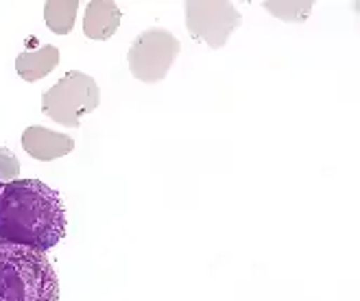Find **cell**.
Instances as JSON below:
<instances>
[{"label": "cell", "mask_w": 360, "mask_h": 301, "mask_svg": "<svg viewBox=\"0 0 360 301\" xmlns=\"http://www.w3.org/2000/svg\"><path fill=\"white\" fill-rule=\"evenodd\" d=\"M20 175V160L13 155V150L0 146V181H15Z\"/></svg>", "instance_id": "8fae6325"}, {"label": "cell", "mask_w": 360, "mask_h": 301, "mask_svg": "<svg viewBox=\"0 0 360 301\" xmlns=\"http://www.w3.org/2000/svg\"><path fill=\"white\" fill-rule=\"evenodd\" d=\"M79 3L77 0H49L44 3L46 27L57 35H68L75 29Z\"/></svg>", "instance_id": "9c48e42d"}, {"label": "cell", "mask_w": 360, "mask_h": 301, "mask_svg": "<svg viewBox=\"0 0 360 301\" xmlns=\"http://www.w3.org/2000/svg\"><path fill=\"white\" fill-rule=\"evenodd\" d=\"M98 103L96 81L86 72L70 70L41 94V112L63 127H79V120L94 112Z\"/></svg>", "instance_id": "3957f363"}, {"label": "cell", "mask_w": 360, "mask_h": 301, "mask_svg": "<svg viewBox=\"0 0 360 301\" xmlns=\"http://www.w3.org/2000/svg\"><path fill=\"white\" fill-rule=\"evenodd\" d=\"M122 13L112 0H92L88 3L86 18H83V33L90 39H110L120 27Z\"/></svg>", "instance_id": "52a82bcc"}, {"label": "cell", "mask_w": 360, "mask_h": 301, "mask_svg": "<svg viewBox=\"0 0 360 301\" xmlns=\"http://www.w3.org/2000/svg\"><path fill=\"white\" fill-rule=\"evenodd\" d=\"M59 66V49L53 44L39 46L37 51H25L15 59V70L25 81H39L49 77Z\"/></svg>", "instance_id": "ba28073f"}, {"label": "cell", "mask_w": 360, "mask_h": 301, "mask_svg": "<svg viewBox=\"0 0 360 301\" xmlns=\"http://www.w3.org/2000/svg\"><path fill=\"white\" fill-rule=\"evenodd\" d=\"M243 25V15L227 0H190L186 3V29L210 49L227 44L229 35Z\"/></svg>", "instance_id": "5b68a950"}, {"label": "cell", "mask_w": 360, "mask_h": 301, "mask_svg": "<svg viewBox=\"0 0 360 301\" xmlns=\"http://www.w3.org/2000/svg\"><path fill=\"white\" fill-rule=\"evenodd\" d=\"M22 146L31 158H35L39 162H53L57 158L72 153L75 140L66 134L51 132V129H46V127L33 124V127L25 129Z\"/></svg>", "instance_id": "8992f818"}, {"label": "cell", "mask_w": 360, "mask_h": 301, "mask_svg": "<svg viewBox=\"0 0 360 301\" xmlns=\"http://www.w3.org/2000/svg\"><path fill=\"white\" fill-rule=\"evenodd\" d=\"M181 51L179 39L166 29H146L129 49V70L144 83L162 81Z\"/></svg>", "instance_id": "277c9868"}, {"label": "cell", "mask_w": 360, "mask_h": 301, "mask_svg": "<svg viewBox=\"0 0 360 301\" xmlns=\"http://www.w3.org/2000/svg\"><path fill=\"white\" fill-rule=\"evenodd\" d=\"M66 207L39 179H15L0 190V241L35 251L53 249L66 236Z\"/></svg>", "instance_id": "6da1fadb"}, {"label": "cell", "mask_w": 360, "mask_h": 301, "mask_svg": "<svg viewBox=\"0 0 360 301\" xmlns=\"http://www.w3.org/2000/svg\"><path fill=\"white\" fill-rule=\"evenodd\" d=\"M0 301H59V279L44 251L0 241Z\"/></svg>", "instance_id": "7a4b0ae2"}, {"label": "cell", "mask_w": 360, "mask_h": 301, "mask_svg": "<svg viewBox=\"0 0 360 301\" xmlns=\"http://www.w3.org/2000/svg\"><path fill=\"white\" fill-rule=\"evenodd\" d=\"M264 9L273 15H278L280 20H286V23H304V20L310 15L312 11V0H264Z\"/></svg>", "instance_id": "30bf717a"}, {"label": "cell", "mask_w": 360, "mask_h": 301, "mask_svg": "<svg viewBox=\"0 0 360 301\" xmlns=\"http://www.w3.org/2000/svg\"><path fill=\"white\" fill-rule=\"evenodd\" d=\"M0 190H3V186H0Z\"/></svg>", "instance_id": "7c38bea8"}]
</instances>
